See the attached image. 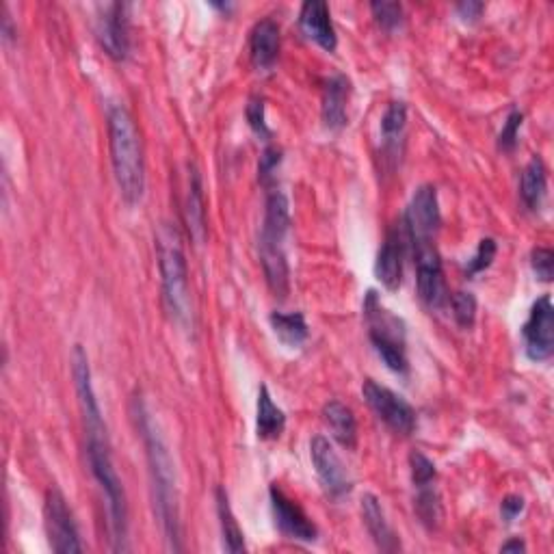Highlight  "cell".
<instances>
[{"mask_svg":"<svg viewBox=\"0 0 554 554\" xmlns=\"http://www.w3.org/2000/svg\"><path fill=\"white\" fill-rule=\"evenodd\" d=\"M135 420L137 429L145 444V455H148L150 466V481H152V498L154 511L161 522L165 542L169 550H180V509H178V485H176V470L171 461L169 448L158 431L156 422L145 410L141 401H135Z\"/></svg>","mask_w":554,"mask_h":554,"instance_id":"6da1fadb","label":"cell"},{"mask_svg":"<svg viewBox=\"0 0 554 554\" xmlns=\"http://www.w3.org/2000/svg\"><path fill=\"white\" fill-rule=\"evenodd\" d=\"M109 152L117 189L128 206L141 202L145 191L143 143L133 115L124 104H111L109 113Z\"/></svg>","mask_w":554,"mask_h":554,"instance_id":"7a4b0ae2","label":"cell"},{"mask_svg":"<svg viewBox=\"0 0 554 554\" xmlns=\"http://www.w3.org/2000/svg\"><path fill=\"white\" fill-rule=\"evenodd\" d=\"M87 433V459L94 479L98 481L104 500H107L109 511V526H111V542L115 552L128 550V503L126 492L120 474H117L113 459L107 429L102 431H85Z\"/></svg>","mask_w":554,"mask_h":554,"instance_id":"3957f363","label":"cell"},{"mask_svg":"<svg viewBox=\"0 0 554 554\" xmlns=\"http://www.w3.org/2000/svg\"><path fill=\"white\" fill-rule=\"evenodd\" d=\"M158 249V269H161L163 284V301L171 319L178 325L189 327L193 321L191 312V288H189V271L187 258H184L180 234L174 226L163 223L156 234Z\"/></svg>","mask_w":554,"mask_h":554,"instance_id":"277c9868","label":"cell"},{"mask_svg":"<svg viewBox=\"0 0 554 554\" xmlns=\"http://www.w3.org/2000/svg\"><path fill=\"white\" fill-rule=\"evenodd\" d=\"M290 230V204L282 191H271L267 197L265 223L260 234V262L267 284L277 297H286L290 271L284 252V241Z\"/></svg>","mask_w":554,"mask_h":554,"instance_id":"5b68a950","label":"cell"},{"mask_svg":"<svg viewBox=\"0 0 554 554\" xmlns=\"http://www.w3.org/2000/svg\"><path fill=\"white\" fill-rule=\"evenodd\" d=\"M364 316L368 323V338H371L379 358L386 362L390 371L407 375L410 371V360H407V340H405V323L397 314H392L381 306L377 295L368 293L364 301Z\"/></svg>","mask_w":554,"mask_h":554,"instance_id":"8992f818","label":"cell"},{"mask_svg":"<svg viewBox=\"0 0 554 554\" xmlns=\"http://www.w3.org/2000/svg\"><path fill=\"white\" fill-rule=\"evenodd\" d=\"M440 204H438V191L433 184H422L412 195V202L405 210L403 226L407 241L416 249L420 245L433 243L435 234L440 230Z\"/></svg>","mask_w":554,"mask_h":554,"instance_id":"52a82bcc","label":"cell"},{"mask_svg":"<svg viewBox=\"0 0 554 554\" xmlns=\"http://www.w3.org/2000/svg\"><path fill=\"white\" fill-rule=\"evenodd\" d=\"M362 394L368 407L375 412V416L390 427L394 433L410 435L416 429V412L414 407L407 403L401 394L392 392L390 388L377 384L375 379H366L362 386Z\"/></svg>","mask_w":554,"mask_h":554,"instance_id":"ba28073f","label":"cell"},{"mask_svg":"<svg viewBox=\"0 0 554 554\" xmlns=\"http://www.w3.org/2000/svg\"><path fill=\"white\" fill-rule=\"evenodd\" d=\"M44 522L50 548L59 554H72L83 552V544L78 539V529L74 513L65 500L59 487H50L44 503Z\"/></svg>","mask_w":554,"mask_h":554,"instance_id":"9c48e42d","label":"cell"},{"mask_svg":"<svg viewBox=\"0 0 554 554\" xmlns=\"http://www.w3.org/2000/svg\"><path fill=\"white\" fill-rule=\"evenodd\" d=\"M310 459L316 470V477H319L329 498L338 500L353 490V479L347 466L342 464V459L325 435H314L310 440Z\"/></svg>","mask_w":554,"mask_h":554,"instance_id":"30bf717a","label":"cell"},{"mask_svg":"<svg viewBox=\"0 0 554 554\" xmlns=\"http://www.w3.org/2000/svg\"><path fill=\"white\" fill-rule=\"evenodd\" d=\"M524 351L533 362H548L554 353V308L550 295L539 297L522 327Z\"/></svg>","mask_w":554,"mask_h":554,"instance_id":"8fae6325","label":"cell"},{"mask_svg":"<svg viewBox=\"0 0 554 554\" xmlns=\"http://www.w3.org/2000/svg\"><path fill=\"white\" fill-rule=\"evenodd\" d=\"M414 262H416V284L418 295L431 310H440L448 301L446 295V282H444V269L442 258L435 249L433 243L420 245L414 249Z\"/></svg>","mask_w":554,"mask_h":554,"instance_id":"7c38bea8","label":"cell"},{"mask_svg":"<svg viewBox=\"0 0 554 554\" xmlns=\"http://www.w3.org/2000/svg\"><path fill=\"white\" fill-rule=\"evenodd\" d=\"M96 35L102 50L113 61H126L130 52V24H128V5L111 3L100 9L96 22Z\"/></svg>","mask_w":554,"mask_h":554,"instance_id":"4fadbf2b","label":"cell"},{"mask_svg":"<svg viewBox=\"0 0 554 554\" xmlns=\"http://www.w3.org/2000/svg\"><path fill=\"white\" fill-rule=\"evenodd\" d=\"M269 496L275 526L280 529V533L288 539H295V542H314L319 531H316L314 522L306 516V511L293 498H288L282 487L271 485Z\"/></svg>","mask_w":554,"mask_h":554,"instance_id":"5bb4252c","label":"cell"},{"mask_svg":"<svg viewBox=\"0 0 554 554\" xmlns=\"http://www.w3.org/2000/svg\"><path fill=\"white\" fill-rule=\"evenodd\" d=\"M405 239L401 228H390L384 245L379 247L375 275L388 290H397L403 280V258H405Z\"/></svg>","mask_w":554,"mask_h":554,"instance_id":"9a60e30c","label":"cell"},{"mask_svg":"<svg viewBox=\"0 0 554 554\" xmlns=\"http://www.w3.org/2000/svg\"><path fill=\"white\" fill-rule=\"evenodd\" d=\"M299 26L303 35L321 48L334 52L338 46V37L332 24V13L325 0H306L299 11Z\"/></svg>","mask_w":554,"mask_h":554,"instance_id":"2e32d148","label":"cell"},{"mask_svg":"<svg viewBox=\"0 0 554 554\" xmlns=\"http://www.w3.org/2000/svg\"><path fill=\"white\" fill-rule=\"evenodd\" d=\"M280 55V26L273 18H262L249 33V59L256 70H271Z\"/></svg>","mask_w":554,"mask_h":554,"instance_id":"e0dca14e","label":"cell"},{"mask_svg":"<svg viewBox=\"0 0 554 554\" xmlns=\"http://www.w3.org/2000/svg\"><path fill=\"white\" fill-rule=\"evenodd\" d=\"M351 83L345 74H334L323 87L321 117L329 130H342L347 126V102Z\"/></svg>","mask_w":554,"mask_h":554,"instance_id":"ac0fdd59","label":"cell"},{"mask_svg":"<svg viewBox=\"0 0 554 554\" xmlns=\"http://www.w3.org/2000/svg\"><path fill=\"white\" fill-rule=\"evenodd\" d=\"M362 520L368 535L373 537L375 546L381 552H397L401 548L397 533L392 531V526L386 518V511L381 507L379 498L375 494H364L362 496Z\"/></svg>","mask_w":554,"mask_h":554,"instance_id":"d6986e66","label":"cell"},{"mask_svg":"<svg viewBox=\"0 0 554 554\" xmlns=\"http://www.w3.org/2000/svg\"><path fill=\"white\" fill-rule=\"evenodd\" d=\"M323 422L327 429L332 431L334 440L353 451L355 444H358V422H355L353 412L345 403L340 401H329L323 407Z\"/></svg>","mask_w":554,"mask_h":554,"instance_id":"ffe728a7","label":"cell"},{"mask_svg":"<svg viewBox=\"0 0 554 554\" xmlns=\"http://www.w3.org/2000/svg\"><path fill=\"white\" fill-rule=\"evenodd\" d=\"M548 189V176H546V165L539 156H533L529 165L522 171L520 180V197L524 206L529 210H539L544 204Z\"/></svg>","mask_w":554,"mask_h":554,"instance_id":"44dd1931","label":"cell"},{"mask_svg":"<svg viewBox=\"0 0 554 554\" xmlns=\"http://www.w3.org/2000/svg\"><path fill=\"white\" fill-rule=\"evenodd\" d=\"M217 500V516H219V526H221V539H223V550L239 554L245 550V535L239 526V520H236L234 511L230 507V498L228 492L223 487H217L215 492Z\"/></svg>","mask_w":554,"mask_h":554,"instance_id":"7402d4cb","label":"cell"},{"mask_svg":"<svg viewBox=\"0 0 554 554\" xmlns=\"http://www.w3.org/2000/svg\"><path fill=\"white\" fill-rule=\"evenodd\" d=\"M286 429V414L271 399L269 388L262 386L258 392L256 431L260 440H277Z\"/></svg>","mask_w":554,"mask_h":554,"instance_id":"603a6c76","label":"cell"},{"mask_svg":"<svg viewBox=\"0 0 554 554\" xmlns=\"http://www.w3.org/2000/svg\"><path fill=\"white\" fill-rule=\"evenodd\" d=\"M187 223L195 243H202L206 236V208L202 193V178L195 165H189V195H187Z\"/></svg>","mask_w":554,"mask_h":554,"instance_id":"cb8c5ba5","label":"cell"},{"mask_svg":"<svg viewBox=\"0 0 554 554\" xmlns=\"http://www.w3.org/2000/svg\"><path fill=\"white\" fill-rule=\"evenodd\" d=\"M407 126V107L405 102L397 100L390 102L388 109L381 117V141H384V150L390 156H397L403 150V137Z\"/></svg>","mask_w":554,"mask_h":554,"instance_id":"d4e9b609","label":"cell"},{"mask_svg":"<svg viewBox=\"0 0 554 554\" xmlns=\"http://www.w3.org/2000/svg\"><path fill=\"white\" fill-rule=\"evenodd\" d=\"M269 323L273 327L275 336L280 338L282 345L286 347H301L308 340V323L306 316L301 312H273L269 316Z\"/></svg>","mask_w":554,"mask_h":554,"instance_id":"484cf974","label":"cell"},{"mask_svg":"<svg viewBox=\"0 0 554 554\" xmlns=\"http://www.w3.org/2000/svg\"><path fill=\"white\" fill-rule=\"evenodd\" d=\"M416 513L420 522L429 526V529H435L442 520V503L438 492L433 490V485L427 487H418V496H416Z\"/></svg>","mask_w":554,"mask_h":554,"instance_id":"4316f807","label":"cell"},{"mask_svg":"<svg viewBox=\"0 0 554 554\" xmlns=\"http://www.w3.org/2000/svg\"><path fill=\"white\" fill-rule=\"evenodd\" d=\"M448 301H451L457 325L470 329L474 325V319H477V297L472 293H466V290H457V293L448 297Z\"/></svg>","mask_w":554,"mask_h":554,"instance_id":"83f0119b","label":"cell"},{"mask_svg":"<svg viewBox=\"0 0 554 554\" xmlns=\"http://www.w3.org/2000/svg\"><path fill=\"white\" fill-rule=\"evenodd\" d=\"M371 11H373L375 22L384 31L399 29L401 22H403V7H401V3H390V0H377V3H371Z\"/></svg>","mask_w":554,"mask_h":554,"instance_id":"f1b7e54d","label":"cell"},{"mask_svg":"<svg viewBox=\"0 0 554 554\" xmlns=\"http://www.w3.org/2000/svg\"><path fill=\"white\" fill-rule=\"evenodd\" d=\"M410 470H412V481L416 487L433 485L435 477H438V470H435L433 461L420 451H414L410 455Z\"/></svg>","mask_w":554,"mask_h":554,"instance_id":"f546056e","label":"cell"},{"mask_svg":"<svg viewBox=\"0 0 554 554\" xmlns=\"http://www.w3.org/2000/svg\"><path fill=\"white\" fill-rule=\"evenodd\" d=\"M522 122H524V115L518 109H513L507 115V122H505L503 130H500V135H498V148L500 150H503V152H513V150H516L518 139H520Z\"/></svg>","mask_w":554,"mask_h":554,"instance_id":"4dcf8cb0","label":"cell"},{"mask_svg":"<svg viewBox=\"0 0 554 554\" xmlns=\"http://www.w3.org/2000/svg\"><path fill=\"white\" fill-rule=\"evenodd\" d=\"M496 252H498V245L494 239H490V236H487V239H483L477 247V254H474L468 262V275L474 277V275H479L483 273L485 269H490L492 267V262L496 258Z\"/></svg>","mask_w":554,"mask_h":554,"instance_id":"1f68e13d","label":"cell"},{"mask_svg":"<svg viewBox=\"0 0 554 554\" xmlns=\"http://www.w3.org/2000/svg\"><path fill=\"white\" fill-rule=\"evenodd\" d=\"M245 115H247L249 128H252L260 139H269L271 137V130L267 126V117H265V100H262L260 96L249 98Z\"/></svg>","mask_w":554,"mask_h":554,"instance_id":"d6a6232c","label":"cell"},{"mask_svg":"<svg viewBox=\"0 0 554 554\" xmlns=\"http://www.w3.org/2000/svg\"><path fill=\"white\" fill-rule=\"evenodd\" d=\"M531 267L539 282H550L554 275V254L548 247H535L531 254Z\"/></svg>","mask_w":554,"mask_h":554,"instance_id":"836d02e7","label":"cell"},{"mask_svg":"<svg viewBox=\"0 0 554 554\" xmlns=\"http://www.w3.org/2000/svg\"><path fill=\"white\" fill-rule=\"evenodd\" d=\"M280 161H282V150L273 148V145H269V148L262 152L260 167H258V174H260L262 182L267 184L273 178V171L277 169V165H280Z\"/></svg>","mask_w":554,"mask_h":554,"instance_id":"e575fe53","label":"cell"},{"mask_svg":"<svg viewBox=\"0 0 554 554\" xmlns=\"http://www.w3.org/2000/svg\"><path fill=\"white\" fill-rule=\"evenodd\" d=\"M522 511H524V498L518 494H509L503 498V503H500V516H503L507 524L516 520Z\"/></svg>","mask_w":554,"mask_h":554,"instance_id":"d590c367","label":"cell"},{"mask_svg":"<svg viewBox=\"0 0 554 554\" xmlns=\"http://www.w3.org/2000/svg\"><path fill=\"white\" fill-rule=\"evenodd\" d=\"M455 9H457L459 16L464 18L466 22H474V20H477V18L481 16V13H483L485 5H483V3H477V0H468V3H459Z\"/></svg>","mask_w":554,"mask_h":554,"instance_id":"8d00e7d4","label":"cell"},{"mask_svg":"<svg viewBox=\"0 0 554 554\" xmlns=\"http://www.w3.org/2000/svg\"><path fill=\"white\" fill-rule=\"evenodd\" d=\"M500 550H503V552H526V544L522 542L520 537H516V539H509V542L503 544V548H500Z\"/></svg>","mask_w":554,"mask_h":554,"instance_id":"74e56055","label":"cell"}]
</instances>
